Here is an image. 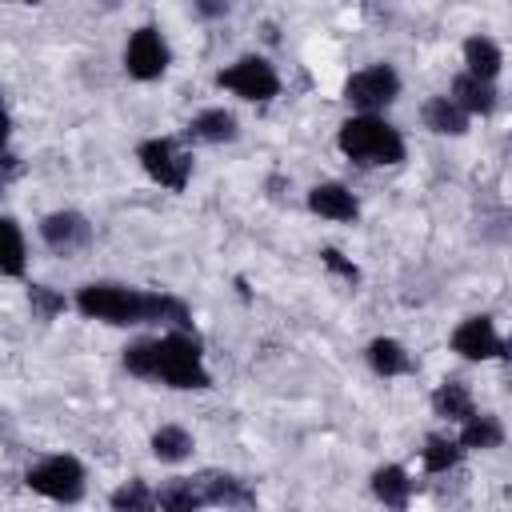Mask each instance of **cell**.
<instances>
[{"instance_id":"cell-29","label":"cell","mask_w":512,"mask_h":512,"mask_svg":"<svg viewBox=\"0 0 512 512\" xmlns=\"http://www.w3.org/2000/svg\"><path fill=\"white\" fill-rule=\"evenodd\" d=\"M16 172H20V164H16V156H0V188H4V184H8V180H12Z\"/></svg>"},{"instance_id":"cell-2","label":"cell","mask_w":512,"mask_h":512,"mask_svg":"<svg viewBox=\"0 0 512 512\" xmlns=\"http://www.w3.org/2000/svg\"><path fill=\"white\" fill-rule=\"evenodd\" d=\"M124 368L136 380H152L176 392H204L212 388V372L204 368V348L192 328H172L152 340H136L124 348Z\"/></svg>"},{"instance_id":"cell-24","label":"cell","mask_w":512,"mask_h":512,"mask_svg":"<svg viewBox=\"0 0 512 512\" xmlns=\"http://www.w3.org/2000/svg\"><path fill=\"white\" fill-rule=\"evenodd\" d=\"M152 496H156V508H168V512H196V508H204L200 488H196V480H192V476L168 480V484H160Z\"/></svg>"},{"instance_id":"cell-3","label":"cell","mask_w":512,"mask_h":512,"mask_svg":"<svg viewBox=\"0 0 512 512\" xmlns=\"http://www.w3.org/2000/svg\"><path fill=\"white\" fill-rule=\"evenodd\" d=\"M340 152L360 164V168H392L408 156V144L400 136V128H392L380 112H356L340 124L336 132Z\"/></svg>"},{"instance_id":"cell-5","label":"cell","mask_w":512,"mask_h":512,"mask_svg":"<svg viewBox=\"0 0 512 512\" xmlns=\"http://www.w3.org/2000/svg\"><path fill=\"white\" fill-rule=\"evenodd\" d=\"M136 160H140L144 176L156 180L160 188H168V192H184L188 188L192 152H184L180 140H172V136H148V140H140Z\"/></svg>"},{"instance_id":"cell-13","label":"cell","mask_w":512,"mask_h":512,"mask_svg":"<svg viewBox=\"0 0 512 512\" xmlns=\"http://www.w3.org/2000/svg\"><path fill=\"white\" fill-rule=\"evenodd\" d=\"M468 116H492L496 104H500V92H496V80H480L472 72H460L452 80V92H448Z\"/></svg>"},{"instance_id":"cell-31","label":"cell","mask_w":512,"mask_h":512,"mask_svg":"<svg viewBox=\"0 0 512 512\" xmlns=\"http://www.w3.org/2000/svg\"><path fill=\"white\" fill-rule=\"evenodd\" d=\"M100 4H108V8H116V4H120V0H100Z\"/></svg>"},{"instance_id":"cell-28","label":"cell","mask_w":512,"mask_h":512,"mask_svg":"<svg viewBox=\"0 0 512 512\" xmlns=\"http://www.w3.org/2000/svg\"><path fill=\"white\" fill-rule=\"evenodd\" d=\"M192 8H196V16H204V20L228 16V0H192Z\"/></svg>"},{"instance_id":"cell-18","label":"cell","mask_w":512,"mask_h":512,"mask_svg":"<svg viewBox=\"0 0 512 512\" xmlns=\"http://www.w3.org/2000/svg\"><path fill=\"white\" fill-rule=\"evenodd\" d=\"M460 448L468 452V448H480V452H488V448H500L504 444V424L492 416V412H472L468 420H460Z\"/></svg>"},{"instance_id":"cell-14","label":"cell","mask_w":512,"mask_h":512,"mask_svg":"<svg viewBox=\"0 0 512 512\" xmlns=\"http://www.w3.org/2000/svg\"><path fill=\"white\" fill-rule=\"evenodd\" d=\"M420 116H424V128L436 132V136H464L468 132V120H472L452 96H428L424 108H420Z\"/></svg>"},{"instance_id":"cell-1","label":"cell","mask_w":512,"mask_h":512,"mask_svg":"<svg viewBox=\"0 0 512 512\" xmlns=\"http://www.w3.org/2000/svg\"><path fill=\"white\" fill-rule=\"evenodd\" d=\"M72 304L84 320H100V324H112V328H132V324L192 328L188 304L172 292H144V288H132V284L96 280V284H84Z\"/></svg>"},{"instance_id":"cell-17","label":"cell","mask_w":512,"mask_h":512,"mask_svg":"<svg viewBox=\"0 0 512 512\" xmlns=\"http://www.w3.org/2000/svg\"><path fill=\"white\" fill-rule=\"evenodd\" d=\"M464 72L480 76V80H496L500 68H504V48L492 40V36H468L464 40Z\"/></svg>"},{"instance_id":"cell-19","label":"cell","mask_w":512,"mask_h":512,"mask_svg":"<svg viewBox=\"0 0 512 512\" xmlns=\"http://www.w3.org/2000/svg\"><path fill=\"white\" fill-rule=\"evenodd\" d=\"M372 496H376L380 504H388V508H408V500H412V480H408V472H404L400 464H380V468L372 472Z\"/></svg>"},{"instance_id":"cell-16","label":"cell","mask_w":512,"mask_h":512,"mask_svg":"<svg viewBox=\"0 0 512 512\" xmlns=\"http://www.w3.org/2000/svg\"><path fill=\"white\" fill-rule=\"evenodd\" d=\"M364 356H368V368H372L376 376H384V380L408 376V372L416 368V364H412V352H408L400 340H392V336H376Z\"/></svg>"},{"instance_id":"cell-12","label":"cell","mask_w":512,"mask_h":512,"mask_svg":"<svg viewBox=\"0 0 512 512\" xmlns=\"http://www.w3.org/2000/svg\"><path fill=\"white\" fill-rule=\"evenodd\" d=\"M308 208L324 220H336V224H356V216H360L356 196L340 180H324V184L308 188Z\"/></svg>"},{"instance_id":"cell-4","label":"cell","mask_w":512,"mask_h":512,"mask_svg":"<svg viewBox=\"0 0 512 512\" xmlns=\"http://www.w3.org/2000/svg\"><path fill=\"white\" fill-rule=\"evenodd\" d=\"M24 484L36 492V496H48L56 504H76L84 500V488H88V472L76 456L68 452H56V456H44L36 460L28 472H24Z\"/></svg>"},{"instance_id":"cell-10","label":"cell","mask_w":512,"mask_h":512,"mask_svg":"<svg viewBox=\"0 0 512 512\" xmlns=\"http://www.w3.org/2000/svg\"><path fill=\"white\" fill-rule=\"evenodd\" d=\"M40 240L56 252V256H76L92 244V224L84 212H72V208H60V212H48L40 220Z\"/></svg>"},{"instance_id":"cell-6","label":"cell","mask_w":512,"mask_h":512,"mask_svg":"<svg viewBox=\"0 0 512 512\" xmlns=\"http://www.w3.org/2000/svg\"><path fill=\"white\" fill-rule=\"evenodd\" d=\"M216 84H220L224 92L248 100V104H268L272 96H280V76H276V68H272L264 56H252V52L240 56V60H232V64H224V68L216 72Z\"/></svg>"},{"instance_id":"cell-7","label":"cell","mask_w":512,"mask_h":512,"mask_svg":"<svg viewBox=\"0 0 512 512\" xmlns=\"http://www.w3.org/2000/svg\"><path fill=\"white\" fill-rule=\"evenodd\" d=\"M400 96V72L392 64H368L344 80V100L356 112H384Z\"/></svg>"},{"instance_id":"cell-11","label":"cell","mask_w":512,"mask_h":512,"mask_svg":"<svg viewBox=\"0 0 512 512\" xmlns=\"http://www.w3.org/2000/svg\"><path fill=\"white\" fill-rule=\"evenodd\" d=\"M196 488H200V500L204 508H252L256 504V492L240 480V476H228V472H200L192 476Z\"/></svg>"},{"instance_id":"cell-8","label":"cell","mask_w":512,"mask_h":512,"mask_svg":"<svg viewBox=\"0 0 512 512\" xmlns=\"http://www.w3.org/2000/svg\"><path fill=\"white\" fill-rule=\"evenodd\" d=\"M168 64H172V48H168L164 32L156 24H140L124 44V72L132 80L148 84V80H160L168 72Z\"/></svg>"},{"instance_id":"cell-15","label":"cell","mask_w":512,"mask_h":512,"mask_svg":"<svg viewBox=\"0 0 512 512\" xmlns=\"http://www.w3.org/2000/svg\"><path fill=\"white\" fill-rule=\"evenodd\" d=\"M236 136H240V124L228 108H204L188 120V140L196 144H228Z\"/></svg>"},{"instance_id":"cell-21","label":"cell","mask_w":512,"mask_h":512,"mask_svg":"<svg viewBox=\"0 0 512 512\" xmlns=\"http://www.w3.org/2000/svg\"><path fill=\"white\" fill-rule=\"evenodd\" d=\"M28 268V248H24V232L12 216H0V276H24Z\"/></svg>"},{"instance_id":"cell-9","label":"cell","mask_w":512,"mask_h":512,"mask_svg":"<svg viewBox=\"0 0 512 512\" xmlns=\"http://www.w3.org/2000/svg\"><path fill=\"white\" fill-rule=\"evenodd\" d=\"M448 344H452V352H456L460 360H472V364H480V360H500V356H504V336L496 332L492 316H468V320H460Z\"/></svg>"},{"instance_id":"cell-22","label":"cell","mask_w":512,"mask_h":512,"mask_svg":"<svg viewBox=\"0 0 512 512\" xmlns=\"http://www.w3.org/2000/svg\"><path fill=\"white\" fill-rule=\"evenodd\" d=\"M192 432L188 428H180V424H160L156 432H152V456L160 460V464H184L188 456H192Z\"/></svg>"},{"instance_id":"cell-26","label":"cell","mask_w":512,"mask_h":512,"mask_svg":"<svg viewBox=\"0 0 512 512\" xmlns=\"http://www.w3.org/2000/svg\"><path fill=\"white\" fill-rule=\"evenodd\" d=\"M28 308H32L36 320H56L68 308V300L48 284H28Z\"/></svg>"},{"instance_id":"cell-23","label":"cell","mask_w":512,"mask_h":512,"mask_svg":"<svg viewBox=\"0 0 512 512\" xmlns=\"http://www.w3.org/2000/svg\"><path fill=\"white\" fill-rule=\"evenodd\" d=\"M420 460H424V472L440 476V472H452V468L464 460V448H460L456 436H440V432H432V436L424 440V448H420Z\"/></svg>"},{"instance_id":"cell-20","label":"cell","mask_w":512,"mask_h":512,"mask_svg":"<svg viewBox=\"0 0 512 512\" xmlns=\"http://www.w3.org/2000/svg\"><path fill=\"white\" fill-rule=\"evenodd\" d=\"M432 412L436 416H444V420H468L472 412H476V404H472V388L464 384V380H444L436 392H432Z\"/></svg>"},{"instance_id":"cell-30","label":"cell","mask_w":512,"mask_h":512,"mask_svg":"<svg viewBox=\"0 0 512 512\" xmlns=\"http://www.w3.org/2000/svg\"><path fill=\"white\" fill-rule=\"evenodd\" d=\"M8 132H12V120H8V112H4V104H0V148H4Z\"/></svg>"},{"instance_id":"cell-25","label":"cell","mask_w":512,"mask_h":512,"mask_svg":"<svg viewBox=\"0 0 512 512\" xmlns=\"http://www.w3.org/2000/svg\"><path fill=\"white\" fill-rule=\"evenodd\" d=\"M108 504H112L116 512H148V508H156V496H152V488H148L144 480H128V484H120V488L108 496Z\"/></svg>"},{"instance_id":"cell-32","label":"cell","mask_w":512,"mask_h":512,"mask_svg":"<svg viewBox=\"0 0 512 512\" xmlns=\"http://www.w3.org/2000/svg\"><path fill=\"white\" fill-rule=\"evenodd\" d=\"M24 4H40V0H24Z\"/></svg>"},{"instance_id":"cell-27","label":"cell","mask_w":512,"mask_h":512,"mask_svg":"<svg viewBox=\"0 0 512 512\" xmlns=\"http://www.w3.org/2000/svg\"><path fill=\"white\" fill-rule=\"evenodd\" d=\"M320 264H324L328 272H336L340 280H348V284H356V280H360V268H356L352 260H344L336 248H320Z\"/></svg>"}]
</instances>
